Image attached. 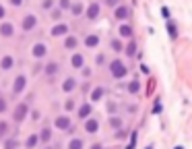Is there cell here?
<instances>
[{
    "label": "cell",
    "mask_w": 192,
    "mask_h": 149,
    "mask_svg": "<svg viewBox=\"0 0 192 149\" xmlns=\"http://www.w3.org/2000/svg\"><path fill=\"white\" fill-rule=\"evenodd\" d=\"M85 44H87L89 48H95V46L99 44V37H97V35H87V40H85Z\"/></svg>",
    "instance_id": "21"
},
{
    "label": "cell",
    "mask_w": 192,
    "mask_h": 149,
    "mask_svg": "<svg viewBox=\"0 0 192 149\" xmlns=\"http://www.w3.org/2000/svg\"><path fill=\"white\" fill-rule=\"evenodd\" d=\"M45 149H52V147H45Z\"/></svg>",
    "instance_id": "48"
},
{
    "label": "cell",
    "mask_w": 192,
    "mask_h": 149,
    "mask_svg": "<svg viewBox=\"0 0 192 149\" xmlns=\"http://www.w3.org/2000/svg\"><path fill=\"white\" fill-rule=\"evenodd\" d=\"M21 25H23V29H25V31H31L35 25H37V19H35L33 15H27V17L23 19V23H21Z\"/></svg>",
    "instance_id": "4"
},
{
    "label": "cell",
    "mask_w": 192,
    "mask_h": 149,
    "mask_svg": "<svg viewBox=\"0 0 192 149\" xmlns=\"http://www.w3.org/2000/svg\"><path fill=\"white\" fill-rule=\"evenodd\" d=\"M66 33H68V25L60 23V25H56V27H52V35H54V37H58V35H66Z\"/></svg>",
    "instance_id": "6"
},
{
    "label": "cell",
    "mask_w": 192,
    "mask_h": 149,
    "mask_svg": "<svg viewBox=\"0 0 192 149\" xmlns=\"http://www.w3.org/2000/svg\"><path fill=\"white\" fill-rule=\"evenodd\" d=\"M87 17H89V19H97V17H99V4H97V2H93V4L87 8Z\"/></svg>",
    "instance_id": "9"
},
{
    "label": "cell",
    "mask_w": 192,
    "mask_h": 149,
    "mask_svg": "<svg viewBox=\"0 0 192 149\" xmlns=\"http://www.w3.org/2000/svg\"><path fill=\"white\" fill-rule=\"evenodd\" d=\"M70 118L68 116H60V118H56V129H60V130H66V129H70Z\"/></svg>",
    "instance_id": "5"
},
{
    "label": "cell",
    "mask_w": 192,
    "mask_h": 149,
    "mask_svg": "<svg viewBox=\"0 0 192 149\" xmlns=\"http://www.w3.org/2000/svg\"><path fill=\"white\" fill-rule=\"evenodd\" d=\"M74 87H77V81H74L72 77H70V79H66V81L62 83V91H66V93H70Z\"/></svg>",
    "instance_id": "11"
},
{
    "label": "cell",
    "mask_w": 192,
    "mask_h": 149,
    "mask_svg": "<svg viewBox=\"0 0 192 149\" xmlns=\"http://www.w3.org/2000/svg\"><path fill=\"white\" fill-rule=\"evenodd\" d=\"M25 85H27V79H25V74H19L15 79V85H13V93H21L25 89Z\"/></svg>",
    "instance_id": "3"
},
{
    "label": "cell",
    "mask_w": 192,
    "mask_h": 149,
    "mask_svg": "<svg viewBox=\"0 0 192 149\" xmlns=\"http://www.w3.org/2000/svg\"><path fill=\"white\" fill-rule=\"evenodd\" d=\"M105 4H108V6H116V4H118V0H105Z\"/></svg>",
    "instance_id": "40"
},
{
    "label": "cell",
    "mask_w": 192,
    "mask_h": 149,
    "mask_svg": "<svg viewBox=\"0 0 192 149\" xmlns=\"http://www.w3.org/2000/svg\"><path fill=\"white\" fill-rule=\"evenodd\" d=\"M13 31H15V29H13V25H10V23H2V25H0V33L4 35V37H10Z\"/></svg>",
    "instance_id": "12"
},
{
    "label": "cell",
    "mask_w": 192,
    "mask_h": 149,
    "mask_svg": "<svg viewBox=\"0 0 192 149\" xmlns=\"http://www.w3.org/2000/svg\"><path fill=\"white\" fill-rule=\"evenodd\" d=\"M2 17H4V6L0 4V19H2Z\"/></svg>",
    "instance_id": "44"
},
{
    "label": "cell",
    "mask_w": 192,
    "mask_h": 149,
    "mask_svg": "<svg viewBox=\"0 0 192 149\" xmlns=\"http://www.w3.org/2000/svg\"><path fill=\"white\" fill-rule=\"evenodd\" d=\"M91 149H101V145H99V143H95V145H91Z\"/></svg>",
    "instance_id": "45"
},
{
    "label": "cell",
    "mask_w": 192,
    "mask_h": 149,
    "mask_svg": "<svg viewBox=\"0 0 192 149\" xmlns=\"http://www.w3.org/2000/svg\"><path fill=\"white\" fill-rule=\"evenodd\" d=\"M138 89H141V85H138V81H130V83H128V91H130V93H136Z\"/></svg>",
    "instance_id": "25"
},
{
    "label": "cell",
    "mask_w": 192,
    "mask_h": 149,
    "mask_svg": "<svg viewBox=\"0 0 192 149\" xmlns=\"http://www.w3.org/2000/svg\"><path fill=\"white\" fill-rule=\"evenodd\" d=\"M109 124H112L114 129H120V126H122V120H120V118H116V116H114V118H109Z\"/></svg>",
    "instance_id": "28"
},
{
    "label": "cell",
    "mask_w": 192,
    "mask_h": 149,
    "mask_svg": "<svg viewBox=\"0 0 192 149\" xmlns=\"http://www.w3.org/2000/svg\"><path fill=\"white\" fill-rule=\"evenodd\" d=\"M161 15L165 17V19H168V17H169V8H168V6H163V8H161Z\"/></svg>",
    "instance_id": "39"
},
{
    "label": "cell",
    "mask_w": 192,
    "mask_h": 149,
    "mask_svg": "<svg viewBox=\"0 0 192 149\" xmlns=\"http://www.w3.org/2000/svg\"><path fill=\"white\" fill-rule=\"evenodd\" d=\"M128 15H130V10L126 8V6H116V19H128Z\"/></svg>",
    "instance_id": "10"
},
{
    "label": "cell",
    "mask_w": 192,
    "mask_h": 149,
    "mask_svg": "<svg viewBox=\"0 0 192 149\" xmlns=\"http://www.w3.org/2000/svg\"><path fill=\"white\" fill-rule=\"evenodd\" d=\"M116 110H118V108H116V104H109L108 106V112H109V114H116Z\"/></svg>",
    "instance_id": "37"
},
{
    "label": "cell",
    "mask_w": 192,
    "mask_h": 149,
    "mask_svg": "<svg viewBox=\"0 0 192 149\" xmlns=\"http://www.w3.org/2000/svg\"><path fill=\"white\" fill-rule=\"evenodd\" d=\"M91 110H93V106L91 104H85V106H81V110H79V118H87L89 114H91Z\"/></svg>",
    "instance_id": "13"
},
{
    "label": "cell",
    "mask_w": 192,
    "mask_h": 149,
    "mask_svg": "<svg viewBox=\"0 0 192 149\" xmlns=\"http://www.w3.org/2000/svg\"><path fill=\"white\" fill-rule=\"evenodd\" d=\"M6 130H8V126H6V122H0V139L6 135Z\"/></svg>",
    "instance_id": "31"
},
{
    "label": "cell",
    "mask_w": 192,
    "mask_h": 149,
    "mask_svg": "<svg viewBox=\"0 0 192 149\" xmlns=\"http://www.w3.org/2000/svg\"><path fill=\"white\" fill-rule=\"evenodd\" d=\"M72 108H74V102H72V99H68V102L64 104V110H66V112H70Z\"/></svg>",
    "instance_id": "33"
},
{
    "label": "cell",
    "mask_w": 192,
    "mask_h": 149,
    "mask_svg": "<svg viewBox=\"0 0 192 149\" xmlns=\"http://www.w3.org/2000/svg\"><path fill=\"white\" fill-rule=\"evenodd\" d=\"M104 60H105V56H104V54H99L97 58H95V62H97V64H104Z\"/></svg>",
    "instance_id": "38"
},
{
    "label": "cell",
    "mask_w": 192,
    "mask_h": 149,
    "mask_svg": "<svg viewBox=\"0 0 192 149\" xmlns=\"http://www.w3.org/2000/svg\"><path fill=\"white\" fill-rule=\"evenodd\" d=\"M27 112H29L27 104H19V106H17V110H15V114H13L15 122H23V120L27 118Z\"/></svg>",
    "instance_id": "2"
},
{
    "label": "cell",
    "mask_w": 192,
    "mask_h": 149,
    "mask_svg": "<svg viewBox=\"0 0 192 149\" xmlns=\"http://www.w3.org/2000/svg\"><path fill=\"white\" fill-rule=\"evenodd\" d=\"M161 110H163V106H161V102H155V108H153V114H161Z\"/></svg>",
    "instance_id": "30"
},
{
    "label": "cell",
    "mask_w": 192,
    "mask_h": 149,
    "mask_svg": "<svg viewBox=\"0 0 192 149\" xmlns=\"http://www.w3.org/2000/svg\"><path fill=\"white\" fill-rule=\"evenodd\" d=\"M50 139H52V130H50L48 126H45V129L41 130V135H40V141H41V143H48Z\"/></svg>",
    "instance_id": "19"
},
{
    "label": "cell",
    "mask_w": 192,
    "mask_h": 149,
    "mask_svg": "<svg viewBox=\"0 0 192 149\" xmlns=\"http://www.w3.org/2000/svg\"><path fill=\"white\" fill-rule=\"evenodd\" d=\"M104 87H95V89H93V93H91V99H93V102H99V99H101V97H104Z\"/></svg>",
    "instance_id": "17"
},
{
    "label": "cell",
    "mask_w": 192,
    "mask_h": 149,
    "mask_svg": "<svg viewBox=\"0 0 192 149\" xmlns=\"http://www.w3.org/2000/svg\"><path fill=\"white\" fill-rule=\"evenodd\" d=\"M4 110H6V99H2V97H0V114H2Z\"/></svg>",
    "instance_id": "36"
},
{
    "label": "cell",
    "mask_w": 192,
    "mask_h": 149,
    "mask_svg": "<svg viewBox=\"0 0 192 149\" xmlns=\"http://www.w3.org/2000/svg\"><path fill=\"white\" fill-rule=\"evenodd\" d=\"M120 35L122 37H130L132 35V27L130 25H120Z\"/></svg>",
    "instance_id": "20"
},
{
    "label": "cell",
    "mask_w": 192,
    "mask_h": 149,
    "mask_svg": "<svg viewBox=\"0 0 192 149\" xmlns=\"http://www.w3.org/2000/svg\"><path fill=\"white\" fill-rule=\"evenodd\" d=\"M176 149H182V147H176Z\"/></svg>",
    "instance_id": "47"
},
{
    "label": "cell",
    "mask_w": 192,
    "mask_h": 149,
    "mask_svg": "<svg viewBox=\"0 0 192 149\" xmlns=\"http://www.w3.org/2000/svg\"><path fill=\"white\" fill-rule=\"evenodd\" d=\"M70 8H72V15H77V17L83 15V4H72Z\"/></svg>",
    "instance_id": "27"
},
{
    "label": "cell",
    "mask_w": 192,
    "mask_h": 149,
    "mask_svg": "<svg viewBox=\"0 0 192 149\" xmlns=\"http://www.w3.org/2000/svg\"><path fill=\"white\" fill-rule=\"evenodd\" d=\"M126 54H128V56H134V54H136V41H130V44H128Z\"/></svg>",
    "instance_id": "26"
},
{
    "label": "cell",
    "mask_w": 192,
    "mask_h": 149,
    "mask_svg": "<svg viewBox=\"0 0 192 149\" xmlns=\"http://www.w3.org/2000/svg\"><path fill=\"white\" fill-rule=\"evenodd\" d=\"M81 69H83V74H85V77H89V74H91V70H89L87 66H81Z\"/></svg>",
    "instance_id": "42"
},
{
    "label": "cell",
    "mask_w": 192,
    "mask_h": 149,
    "mask_svg": "<svg viewBox=\"0 0 192 149\" xmlns=\"http://www.w3.org/2000/svg\"><path fill=\"white\" fill-rule=\"evenodd\" d=\"M77 44H79V40H77V37H72V35H70V37H66V41H64V46H66L68 50H74V48H77Z\"/></svg>",
    "instance_id": "22"
},
{
    "label": "cell",
    "mask_w": 192,
    "mask_h": 149,
    "mask_svg": "<svg viewBox=\"0 0 192 149\" xmlns=\"http://www.w3.org/2000/svg\"><path fill=\"white\" fill-rule=\"evenodd\" d=\"M60 6L64 10H70V0H60Z\"/></svg>",
    "instance_id": "32"
},
{
    "label": "cell",
    "mask_w": 192,
    "mask_h": 149,
    "mask_svg": "<svg viewBox=\"0 0 192 149\" xmlns=\"http://www.w3.org/2000/svg\"><path fill=\"white\" fill-rule=\"evenodd\" d=\"M13 56H4L2 58V62H0V66H2V70H8V69H13Z\"/></svg>",
    "instance_id": "15"
},
{
    "label": "cell",
    "mask_w": 192,
    "mask_h": 149,
    "mask_svg": "<svg viewBox=\"0 0 192 149\" xmlns=\"http://www.w3.org/2000/svg\"><path fill=\"white\" fill-rule=\"evenodd\" d=\"M50 6H52V0H45V2H44V8H50Z\"/></svg>",
    "instance_id": "43"
},
{
    "label": "cell",
    "mask_w": 192,
    "mask_h": 149,
    "mask_svg": "<svg viewBox=\"0 0 192 149\" xmlns=\"http://www.w3.org/2000/svg\"><path fill=\"white\" fill-rule=\"evenodd\" d=\"M37 143H40V137H37V135H31L29 139H27V143H25V147H27V149H33Z\"/></svg>",
    "instance_id": "18"
},
{
    "label": "cell",
    "mask_w": 192,
    "mask_h": 149,
    "mask_svg": "<svg viewBox=\"0 0 192 149\" xmlns=\"http://www.w3.org/2000/svg\"><path fill=\"white\" fill-rule=\"evenodd\" d=\"M147 149H153V145H149V147H147Z\"/></svg>",
    "instance_id": "46"
},
{
    "label": "cell",
    "mask_w": 192,
    "mask_h": 149,
    "mask_svg": "<svg viewBox=\"0 0 192 149\" xmlns=\"http://www.w3.org/2000/svg\"><path fill=\"white\" fill-rule=\"evenodd\" d=\"M68 149H83V141L81 139H72L68 143Z\"/></svg>",
    "instance_id": "24"
},
{
    "label": "cell",
    "mask_w": 192,
    "mask_h": 149,
    "mask_svg": "<svg viewBox=\"0 0 192 149\" xmlns=\"http://www.w3.org/2000/svg\"><path fill=\"white\" fill-rule=\"evenodd\" d=\"M97 129H99V122L95 118H89L87 124H85V130H87V133H97Z\"/></svg>",
    "instance_id": "7"
},
{
    "label": "cell",
    "mask_w": 192,
    "mask_h": 149,
    "mask_svg": "<svg viewBox=\"0 0 192 149\" xmlns=\"http://www.w3.org/2000/svg\"><path fill=\"white\" fill-rule=\"evenodd\" d=\"M45 52H48V50H45L44 44H35L33 46V56H35V58H44Z\"/></svg>",
    "instance_id": "8"
},
{
    "label": "cell",
    "mask_w": 192,
    "mask_h": 149,
    "mask_svg": "<svg viewBox=\"0 0 192 149\" xmlns=\"http://www.w3.org/2000/svg\"><path fill=\"white\" fill-rule=\"evenodd\" d=\"M168 33L172 40H178V29H176V23L173 21H168Z\"/></svg>",
    "instance_id": "14"
},
{
    "label": "cell",
    "mask_w": 192,
    "mask_h": 149,
    "mask_svg": "<svg viewBox=\"0 0 192 149\" xmlns=\"http://www.w3.org/2000/svg\"><path fill=\"white\" fill-rule=\"evenodd\" d=\"M56 73H58V64H56V62H50V64L45 66V74H48V77H56Z\"/></svg>",
    "instance_id": "16"
},
{
    "label": "cell",
    "mask_w": 192,
    "mask_h": 149,
    "mask_svg": "<svg viewBox=\"0 0 192 149\" xmlns=\"http://www.w3.org/2000/svg\"><path fill=\"white\" fill-rule=\"evenodd\" d=\"M17 147V141H8V143L4 145V149H15Z\"/></svg>",
    "instance_id": "35"
},
{
    "label": "cell",
    "mask_w": 192,
    "mask_h": 149,
    "mask_svg": "<svg viewBox=\"0 0 192 149\" xmlns=\"http://www.w3.org/2000/svg\"><path fill=\"white\" fill-rule=\"evenodd\" d=\"M136 137H138V135H136V130H134V133H132V135H130V145H128V147H126V149H132V147H134V145H136Z\"/></svg>",
    "instance_id": "29"
},
{
    "label": "cell",
    "mask_w": 192,
    "mask_h": 149,
    "mask_svg": "<svg viewBox=\"0 0 192 149\" xmlns=\"http://www.w3.org/2000/svg\"><path fill=\"white\" fill-rule=\"evenodd\" d=\"M10 4H13V6H21V4H23V0H10Z\"/></svg>",
    "instance_id": "41"
},
{
    "label": "cell",
    "mask_w": 192,
    "mask_h": 149,
    "mask_svg": "<svg viewBox=\"0 0 192 149\" xmlns=\"http://www.w3.org/2000/svg\"><path fill=\"white\" fill-rule=\"evenodd\" d=\"M85 64V60H83V56L81 54H74L72 56V66H77V69H81V66Z\"/></svg>",
    "instance_id": "23"
},
{
    "label": "cell",
    "mask_w": 192,
    "mask_h": 149,
    "mask_svg": "<svg viewBox=\"0 0 192 149\" xmlns=\"http://www.w3.org/2000/svg\"><path fill=\"white\" fill-rule=\"evenodd\" d=\"M112 50H116V52L122 50V44H120V41H112Z\"/></svg>",
    "instance_id": "34"
},
{
    "label": "cell",
    "mask_w": 192,
    "mask_h": 149,
    "mask_svg": "<svg viewBox=\"0 0 192 149\" xmlns=\"http://www.w3.org/2000/svg\"><path fill=\"white\" fill-rule=\"evenodd\" d=\"M109 73H112V77H116V79H122V77H126V74H128V70H126V66H124L120 60H112Z\"/></svg>",
    "instance_id": "1"
}]
</instances>
